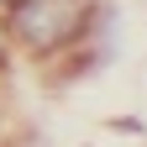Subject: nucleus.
I'll return each mask as SVG.
<instances>
[{
    "mask_svg": "<svg viewBox=\"0 0 147 147\" xmlns=\"http://www.w3.org/2000/svg\"><path fill=\"white\" fill-rule=\"evenodd\" d=\"M89 26V0H11L5 5V32L16 47L32 58H53V53L74 47Z\"/></svg>",
    "mask_w": 147,
    "mask_h": 147,
    "instance_id": "f257e3e1",
    "label": "nucleus"
}]
</instances>
